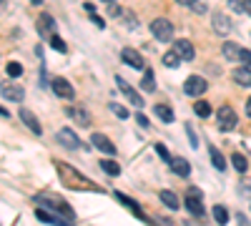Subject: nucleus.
I'll use <instances>...</instances> for the list:
<instances>
[{
  "label": "nucleus",
  "mask_w": 251,
  "mask_h": 226,
  "mask_svg": "<svg viewBox=\"0 0 251 226\" xmlns=\"http://www.w3.org/2000/svg\"><path fill=\"white\" fill-rule=\"evenodd\" d=\"M30 3H33V5H40V3H43V0H30Z\"/></svg>",
  "instance_id": "obj_45"
},
{
  "label": "nucleus",
  "mask_w": 251,
  "mask_h": 226,
  "mask_svg": "<svg viewBox=\"0 0 251 226\" xmlns=\"http://www.w3.org/2000/svg\"><path fill=\"white\" fill-rule=\"evenodd\" d=\"M3 98H5V100H15V103H20V100L25 98V93H23V88H20V86L5 83V86H3Z\"/></svg>",
  "instance_id": "obj_18"
},
{
  "label": "nucleus",
  "mask_w": 251,
  "mask_h": 226,
  "mask_svg": "<svg viewBox=\"0 0 251 226\" xmlns=\"http://www.w3.org/2000/svg\"><path fill=\"white\" fill-rule=\"evenodd\" d=\"M91 143H93L98 151H103V153H111V156L116 153V146L111 143V138L103 136V133H93V136H91Z\"/></svg>",
  "instance_id": "obj_11"
},
{
  "label": "nucleus",
  "mask_w": 251,
  "mask_h": 226,
  "mask_svg": "<svg viewBox=\"0 0 251 226\" xmlns=\"http://www.w3.org/2000/svg\"><path fill=\"white\" fill-rule=\"evenodd\" d=\"M136 123H138L141 128H149V126H151V123H149V118H146L143 113H138V116H136Z\"/></svg>",
  "instance_id": "obj_36"
},
{
  "label": "nucleus",
  "mask_w": 251,
  "mask_h": 226,
  "mask_svg": "<svg viewBox=\"0 0 251 226\" xmlns=\"http://www.w3.org/2000/svg\"><path fill=\"white\" fill-rule=\"evenodd\" d=\"M153 111H156V116H158V118H161L163 123H174V111H171L169 106H163V103H158V106H156Z\"/></svg>",
  "instance_id": "obj_26"
},
{
  "label": "nucleus",
  "mask_w": 251,
  "mask_h": 226,
  "mask_svg": "<svg viewBox=\"0 0 251 226\" xmlns=\"http://www.w3.org/2000/svg\"><path fill=\"white\" fill-rule=\"evenodd\" d=\"M5 71H8V75H10V78L23 75V66H20V63H15V60H10V63L5 66Z\"/></svg>",
  "instance_id": "obj_33"
},
{
  "label": "nucleus",
  "mask_w": 251,
  "mask_h": 226,
  "mask_svg": "<svg viewBox=\"0 0 251 226\" xmlns=\"http://www.w3.org/2000/svg\"><path fill=\"white\" fill-rule=\"evenodd\" d=\"M103 3H116V0H103Z\"/></svg>",
  "instance_id": "obj_46"
},
{
  "label": "nucleus",
  "mask_w": 251,
  "mask_h": 226,
  "mask_svg": "<svg viewBox=\"0 0 251 226\" xmlns=\"http://www.w3.org/2000/svg\"><path fill=\"white\" fill-rule=\"evenodd\" d=\"M208 158H211V163H214L216 171H224V169H226V158H224V153H221L216 146H208Z\"/></svg>",
  "instance_id": "obj_20"
},
{
  "label": "nucleus",
  "mask_w": 251,
  "mask_h": 226,
  "mask_svg": "<svg viewBox=\"0 0 251 226\" xmlns=\"http://www.w3.org/2000/svg\"><path fill=\"white\" fill-rule=\"evenodd\" d=\"M151 33L161 40V43H169V40L174 38V23L169 18H156L151 23Z\"/></svg>",
  "instance_id": "obj_3"
},
{
  "label": "nucleus",
  "mask_w": 251,
  "mask_h": 226,
  "mask_svg": "<svg viewBox=\"0 0 251 226\" xmlns=\"http://www.w3.org/2000/svg\"><path fill=\"white\" fill-rule=\"evenodd\" d=\"M194 8H196V13H206V5H203V0H196V3H194Z\"/></svg>",
  "instance_id": "obj_40"
},
{
  "label": "nucleus",
  "mask_w": 251,
  "mask_h": 226,
  "mask_svg": "<svg viewBox=\"0 0 251 226\" xmlns=\"http://www.w3.org/2000/svg\"><path fill=\"white\" fill-rule=\"evenodd\" d=\"M178 60H183V58H181V55H178L176 50H169V53H166V55H163V63H166V66H169V68H178V66H181V63H178Z\"/></svg>",
  "instance_id": "obj_30"
},
{
  "label": "nucleus",
  "mask_w": 251,
  "mask_h": 226,
  "mask_svg": "<svg viewBox=\"0 0 251 226\" xmlns=\"http://www.w3.org/2000/svg\"><path fill=\"white\" fill-rule=\"evenodd\" d=\"M214 219H216V224H228V211H226V206H214Z\"/></svg>",
  "instance_id": "obj_31"
},
{
  "label": "nucleus",
  "mask_w": 251,
  "mask_h": 226,
  "mask_svg": "<svg viewBox=\"0 0 251 226\" xmlns=\"http://www.w3.org/2000/svg\"><path fill=\"white\" fill-rule=\"evenodd\" d=\"M111 111H113L118 118H128V111H126L121 103H113V100H111Z\"/></svg>",
  "instance_id": "obj_34"
},
{
  "label": "nucleus",
  "mask_w": 251,
  "mask_h": 226,
  "mask_svg": "<svg viewBox=\"0 0 251 226\" xmlns=\"http://www.w3.org/2000/svg\"><path fill=\"white\" fill-rule=\"evenodd\" d=\"M216 118H219V128L221 131H234L236 123H239V116H236V111L231 106H221L219 113H216Z\"/></svg>",
  "instance_id": "obj_5"
},
{
  "label": "nucleus",
  "mask_w": 251,
  "mask_h": 226,
  "mask_svg": "<svg viewBox=\"0 0 251 226\" xmlns=\"http://www.w3.org/2000/svg\"><path fill=\"white\" fill-rule=\"evenodd\" d=\"M66 113L78 123V126H91V116H88V111H86V108H80V106H68V108H66Z\"/></svg>",
  "instance_id": "obj_12"
},
{
  "label": "nucleus",
  "mask_w": 251,
  "mask_h": 226,
  "mask_svg": "<svg viewBox=\"0 0 251 226\" xmlns=\"http://www.w3.org/2000/svg\"><path fill=\"white\" fill-rule=\"evenodd\" d=\"M244 13L251 15V0H244Z\"/></svg>",
  "instance_id": "obj_41"
},
{
  "label": "nucleus",
  "mask_w": 251,
  "mask_h": 226,
  "mask_svg": "<svg viewBox=\"0 0 251 226\" xmlns=\"http://www.w3.org/2000/svg\"><path fill=\"white\" fill-rule=\"evenodd\" d=\"M246 113H249V116H251V98H249V100H246Z\"/></svg>",
  "instance_id": "obj_44"
},
{
  "label": "nucleus",
  "mask_w": 251,
  "mask_h": 226,
  "mask_svg": "<svg viewBox=\"0 0 251 226\" xmlns=\"http://www.w3.org/2000/svg\"><path fill=\"white\" fill-rule=\"evenodd\" d=\"M206 88H208V83H206V78H201V75H191V78H186V83H183V93L186 96H203Z\"/></svg>",
  "instance_id": "obj_6"
},
{
  "label": "nucleus",
  "mask_w": 251,
  "mask_h": 226,
  "mask_svg": "<svg viewBox=\"0 0 251 226\" xmlns=\"http://www.w3.org/2000/svg\"><path fill=\"white\" fill-rule=\"evenodd\" d=\"M48 40H50V48H53V50H58V53H66V50H68V48H66V43H63V38H60V35H50Z\"/></svg>",
  "instance_id": "obj_32"
},
{
  "label": "nucleus",
  "mask_w": 251,
  "mask_h": 226,
  "mask_svg": "<svg viewBox=\"0 0 251 226\" xmlns=\"http://www.w3.org/2000/svg\"><path fill=\"white\" fill-rule=\"evenodd\" d=\"M194 111H196V116L208 118V116H211V103H206V100H196V103H194Z\"/></svg>",
  "instance_id": "obj_28"
},
{
  "label": "nucleus",
  "mask_w": 251,
  "mask_h": 226,
  "mask_svg": "<svg viewBox=\"0 0 251 226\" xmlns=\"http://www.w3.org/2000/svg\"><path fill=\"white\" fill-rule=\"evenodd\" d=\"M55 163V171L60 176V181L66 183L68 189H75V191H100L91 178H86L83 174H78L73 166H68L66 161H53Z\"/></svg>",
  "instance_id": "obj_1"
},
{
  "label": "nucleus",
  "mask_w": 251,
  "mask_h": 226,
  "mask_svg": "<svg viewBox=\"0 0 251 226\" xmlns=\"http://www.w3.org/2000/svg\"><path fill=\"white\" fill-rule=\"evenodd\" d=\"M171 171L174 174H178L181 178H186V176H191V163H188L186 158H181V156H176V158H171Z\"/></svg>",
  "instance_id": "obj_15"
},
{
  "label": "nucleus",
  "mask_w": 251,
  "mask_h": 226,
  "mask_svg": "<svg viewBox=\"0 0 251 226\" xmlns=\"http://www.w3.org/2000/svg\"><path fill=\"white\" fill-rule=\"evenodd\" d=\"M58 141H60L66 149H71V151L80 149V141H78V136H75L71 128H63V131H58Z\"/></svg>",
  "instance_id": "obj_14"
},
{
  "label": "nucleus",
  "mask_w": 251,
  "mask_h": 226,
  "mask_svg": "<svg viewBox=\"0 0 251 226\" xmlns=\"http://www.w3.org/2000/svg\"><path fill=\"white\" fill-rule=\"evenodd\" d=\"M141 88L143 91H156V75H153V71H143V80H141Z\"/></svg>",
  "instance_id": "obj_25"
},
{
  "label": "nucleus",
  "mask_w": 251,
  "mask_h": 226,
  "mask_svg": "<svg viewBox=\"0 0 251 226\" xmlns=\"http://www.w3.org/2000/svg\"><path fill=\"white\" fill-rule=\"evenodd\" d=\"M121 58H123L126 66H131V68H136V71H146V60H143V55H141L136 48H123V50H121Z\"/></svg>",
  "instance_id": "obj_7"
},
{
  "label": "nucleus",
  "mask_w": 251,
  "mask_h": 226,
  "mask_svg": "<svg viewBox=\"0 0 251 226\" xmlns=\"http://www.w3.org/2000/svg\"><path fill=\"white\" fill-rule=\"evenodd\" d=\"M20 118H23V123H25L33 133H43V128H40V123H38V118H35V113H30L28 108H20Z\"/></svg>",
  "instance_id": "obj_19"
},
{
  "label": "nucleus",
  "mask_w": 251,
  "mask_h": 226,
  "mask_svg": "<svg viewBox=\"0 0 251 226\" xmlns=\"http://www.w3.org/2000/svg\"><path fill=\"white\" fill-rule=\"evenodd\" d=\"M156 153L166 161V163H171V153L169 151H166V146H163V143H156Z\"/></svg>",
  "instance_id": "obj_35"
},
{
  "label": "nucleus",
  "mask_w": 251,
  "mask_h": 226,
  "mask_svg": "<svg viewBox=\"0 0 251 226\" xmlns=\"http://www.w3.org/2000/svg\"><path fill=\"white\" fill-rule=\"evenodd\" d=\"M116 199H118V201L123 203V206H126V209H131V211H133V214H136L138 219H146V214H143V211L138 209V203H136L133 199H128V196H123V194H116Z\"/></svg>",
  "instance_id": "obj_22"
},
{
  "label": "nucleus",
  "mask_w": 251,
  "mask_h": 226,
  "mask_svg": "<svg viewBox=\"0 0 251 226\" xmlns=\"http://www.w3.org/2000/svg\"><path fill=\"white\" fill-rule=\"evenodd\" d=\"M116 86H118V91H121L126 98H128L136 108H143V106H146V103H143V98H141V96H138V93H136V91L128 86V83H126V80H123L121 75H116Z\"/></svg>",
  "instance_id": "obj_8"
},
{
  "label": "nucleus",
  "mask_w": 251,
  "mask_h": 226,
  "mask_svg": "<svg viewBox=\"0 0 251 226\" xmlns=\"http://www.w3.org/2000/svg\"><path fill=\"white\" fill-rule=\"evenodd\" d=\"M158 196H161V201H163L171 211H176V209H178V196H176L174 191H161Z\"/></svg>",
  "instance_id": "obj_24"
},
{
  "label": "nucleus",
  "mask_w": 251,
  "mask_h": 226,
  "mask_svg": "<svg viewBox=\"0 0 251 226\" xmlns=\"http://www.w3.org/2000/svg\"><path fill=\"white\" fill-rule=\"evenodd\" d=\"M186 133H188V138H191V146H199V143H196V133H194V128H191V123L186 126Z\"/></svg>",
  "instance_id": "obj_39"
},
{
  "label": "nucleus",
  "mask_w": 251,
  "mask_h": 226,
  "mask_svg": "<svg viewBox=\"0 0 251 226\" xmlns=\"http://www.w3.org/2000/svg\"><path fill=\"white\" fill-rule=\"evenodd\" d=\"M221 53H224V58L231 60V63H234V60H241V48H239V46H234V43H224Z\"/></svg>",
  "instance_id": "obj_23"
},
{
  "label": "nucleus",
  "mask_w": 251,
  "mask_h": 226,
  "mask_svg": "<svg viewBox=\"0 0 251 226\" xmlns=\"http://www.w3.org/2000/svg\"><path fill=\"white\" fill-rule=\"evenodd\" d=\"M50 88H53V93H55V96H60V98H66V100H71V98L75 96L73 86L68 83L66 78H55L53 83H50Z\"/></svg>",
  "instance_id": "obj_9"
},
{
  "label": "nucleus",
  "mask_w": 251,
  "mask_h": 226,
  "mask_svg": "<svg viewBox=\"0 0 251 226\" xmlns=\"http://www.w3.org/2000/svg\"><path fill=\"white\" fill-rule=\"evenodd\" d=\"M211 23H214V30L226 35V33H231V18H226L224 13H214L211 15Z\"/></svg>",
  "instance_id": "obj_13"
},
{
  "label": "nucleus",
  "mask_w": 251,
  "mask_h": 226,
  "mask_svg": "<svg viewBox=\"0 0 251 226\" xmlns=\"http://www.w3.org/2000/svg\"><path fill=\"white\" fill-rule=\"evenodd\" d=\"M35 216L40 219V221H46V224H55V226H63V224H66L68 219H63L60 214H53V211H46V209H35Z\"/></svg>",
  "instance_id": "obj_17"
},
{
  "label": "nucleus",
  "mask_w": 251,
  "mask_h": 226,
  "mask_svg": "<svg viewBox=\"0 0 251 226\" xmlns=\"http://www.w3.org/2000/svg\"><path fill=\"white\" fill-rule=\"evenodd\" d=\"M174 50L183 58V60H194V55H196V50H194V46L191 43H188V40L186 38H181V40H176V43H174Z\"/></svg>",
  "instance_id": "obj_16"
},
{
  "label": "nucleus",
  "mask_w": 251,
  "mask_h": 226,
  "mask_svg": "<svg viewBox=\"0 0 251 226\" xmlns=\"http://www.w3.org/2000/svg\"><path fill=\"white\" fill-rule=\"evenodd\" d=\"M231 166H234L239 174H244V171L249 169V161H246L241 153H234V156H231Z\"/></svg>",
  "instance_id": "obj_29"
},
{
  "label": "nucleus",
  "mask_w": 251,
  "mask_h": 226,
  "mask_svg": "<svg viewBox=\"0 0 251 226\" xmlns=\"http://www.w3.org/2000/svg\"><path fill=\"white\" fill-rule=\"evenodd\" d=\"M108 10H111V15H118V13H121V10H118L113 3H108Z\"/></svg>",
  "instance_id": "obj_42"
},
{
  "label": "nucleus",
  "mask_w": 251,
  "mask_h": 226,
  "mask_svg": "<svg viewBox=\"0 0 251 226\" xmlns=\"http://www.w3.org/2000/svg\"><path fill=\"white\" fill-rule=\"evenodd\" d=\"M186 209H188V214L191 216H196V219H201L203 214H206V209H203V201H201V191L199 189H188V194H186Z\"/></svg>",
  "instance_id": "obj_4"
},
{
  "label": "nucleus",
  "mask_w": 251,
  "mask_h": 226,
  "mask_svg": "<svg viewBox=\"0 0 251 226\" xmlns=\"http://www.w3.org/2000/svg\"><path fill=\"white\" fill-rule=\"evenodd\" d=\"M38 33L43 35V38H50V35H55V20H53V15L43 13V15L38 18Z\"/></svg>",
  "instance_id": "obj_10"
},
{
  "label": "nucleus",
  "mask_w": 251,
  "mask_h": 226,
  "mask_svg": "<svg viewBox=\"0 0 251 226\" xmlns=\"http://www.w3.org/2000/svg\"><path fill=\"white\" fill-rule=\"evenodd\" d=\"M176 3H181V5H194L196 0H176Z\"/></svg>",
  "instance_id": "obj_43"
},
{
  "label": "nucleus",
  "mask_w": 251,
  "mask_h": 226,
  "mask_svg": "<svg viewBox=\"0 0 251 226\" xmlns=\"http://www.w3.org/2000/svg\"><path fill=\"white\" fill-rule=\"evenodd\" d=\"M231 78L236 80L239 86H251V68H246V66H244V68H236V71L231 73Z\"/></svg>",
  "instance_id": "obj_21"
},
{
  "label": "nucleus",
  "mask_w": 251,
  "mask_h": 226,
  "mask_svg": "<svg viewBox=\"0 0 251 226\" xmlns=\"http://www.w3.org/2000/svg\"><path fill=\"white\" fill-rule=\"evenodd\" d=\"M241 63H244L246 68H251V53H249V50H244V48H241Z\"/></svg>",
  "instance_id": "obj_37"
},
{
  "label": "nucleus",
  "mask_w": 251,
  "mask_h": 226,
  "mask_svg": "<svg viewBox=\"0 0 251 226\" xmlns=\"http://www.w3.org/2000/svg\"><path fill=\"white\" fill-rule=\"evenodd\" d=\"M239 191H241L244 196H251V181H241V186H239Z\"/></svg>",
  "instance_id": "obj_38"
},
{
  "label": "nucleus",
  "mask_w": 251,
  "mask_h": 226,
  "mask_svg": "<svg viewBox=\"0 0 251 226\" xmlns=\"http://www.w3.org/2000/svg\"><path fill=\"white\" fill-rule=\"evenodd\" d=\"M100 169L106 171L108 176H118V174H121V166H118L116 161H111V158H103V161H100Z\"/></svg>",
  "instance_id": "obj_27"
},
{
  "label": "nucleus",
  "mask_w": 251,
  "mask_h": 226,
  "mask_svg": "<svg viewBox=\"0 0 251 226\" xmlns=\"http://www.w3.org/2000/svg\"><path fill=\"white\" fill-rule=\"evenodd\" d=\"M33 201H35V203H46V206H48L50 211L60 214L63 219H68V221H73V219H75L73 209H71L68 203H66V201L60 199V196H55V194H38V196H35Z\"/></svg>",
  "instance_id": "obj_2"
}]
</instances>
